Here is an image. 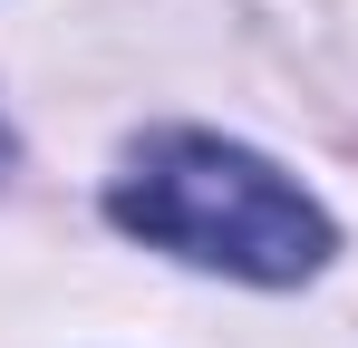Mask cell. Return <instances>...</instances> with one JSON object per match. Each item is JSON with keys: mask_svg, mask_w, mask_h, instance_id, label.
Returning a JSON list of instances; mask_svg holds the SVG:
<instances>
[{"mask_svg": "<svg viewBox=\"0 0 358 348\" xmlns=\"http://www.w3.org/2000/svg\"><path fill=\"white\" fill-rule=\"evenodd\" d=\"M117 232L175 252L194 271H233V281H310L329 261V213L300 194L271 155H252L233 136H145L126 155L117 194H107Z\"/></svg>", "mask_w": 358, "mask_h": 348, "instance_id": "cell-1", "label": "cell"}]
</instances>
